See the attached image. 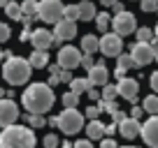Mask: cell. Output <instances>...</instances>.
<instances>
[{
    "label": "cell",
    "mask_w": 158,
    "mask_h": 148,
    "mask_svg": "<svg viewBox=\"0 0 158 148\" xmlns=\"http://www.w3.org/2000/svg\"><path fill=\"white\" fill-rule=\"evenodd\" d=\"M30 35H33V33H28V30H23L19 40H21V42H30Z\"/></svg>",
    "instance_id": "cell-47"
},
{
    "label": "cell",
    "mask_w": 158,
    "mask_h": 148,
    "mask_svg": "<svg viewBox=\"0 0 158 148\" xmlns=\"http://www.w3.org/2000/svg\"><path fill=\"white\" fill-rule=\"evenodd\" d=\"M93 88V84H91L89 79H72L70 81V90H74V93H89V90Z\"/></svg>",
    "instance_id": "cell-21"
},
{
    "label": "cell",
    "mask_w": 158,
    "mask_h": 148,
    "mask_svg": "<svg viewBox=\"0 0 158 148\" xmlns=\"http://www.w3.org/2000/svg\"><path fill=\"white\" fill-rule=\"evenodd\" d=\"M100 148H118V146H116V141L109 137V139H102V141H100Z\"/></svg>",
    "instance_id": "cell-41"
},
{
    "label": "cell",
    "mask_w": 158,
    "mask_h": 148,
    "mask_svg": "<svg viewBox=\"0 0 158 148\" xmlns=\"http://www.w3.org/2000/svg\"><path fill=\"white\" fill-rule=\"evenodd\" d=\"M54 35L56 37H60V40H72L74 35H77V23L74 21H70V19H60L58 23H56V30H54Z\"/></svg>",
    "instance_id": "cell-15"
},
{
    "label": "cell",
    "mask_w": 158,
    "mask_h": 148,
    "mask_svg": "<svg viewBox=\"0 0 158 148\" xmlns=\"http://www.w3.org/2000/svg\"><path fill=\"white\" fill-rule=\"evenodd\" d=\"M156 12H158V10H156Z\"/></svg>",
    "instance_id": "cell-58"
},
{
    "label": "cell",
    "mask_w": 158,
    "mask_h": 148,
    "mask_svg": "<svg viewBox=\"0 0 158 148\" xmlns=\"http://www.w3.org/2000/svg\"><path fill=\"white\" fill-rule=\"evenodd\" d=\"M81 51H84V53H91L93 56L95 51H100V37H95V35H84V37H81Z\"/></svg>",
    "instance_id": "cell-18"
},
{
    "label": "cell",
    "mask_w": 158,
    "mask_h": 148,
    "mask_svg": "<svg viewBox=\"0 0 158 148\" xmlns=\"http://www.w3.org/2000/svg\"><path fill=\"white\" fill-rule=\"evenodd\" d=\"M139 137L144 139L147 146L158 148V116H151V118L142 125V134H139Z\"/></svg>",
    "instance_id": "cell-11"
},
{
    "label": "cell",
    "mask_w": 158,
    "mask_h": 148,
    "mask_svg": "<svg viewBox=\"0 0 158 148\" xmlns=\"http://www.w3.org/2000/svg\"><path fill=\"white\" fill-rule=\"evenodd\" d=\"M49 125H51V127H58V116H51V118H49Z\"/></svg>",
    "instance_id": "cell-49"
},
{
    "label": "cell",
    "mask_w": 158,
    "mask_h": 148,
    "mask_svg": "<svg viewBox=\"0 0 158 148\" xmlns=\"http://www.w3.org/2000/svg\"><path fill=\"white\" fill-rule=\"evenodd\" d=\"M5 12H7V16H10V19H14V21H21V16H23L21 5H16V0H10V5L5 7Z\"/></svg>",
    "instance_id": "cell-24"
},
{
    "label": "cell",
    "mask_w": 158,
    "mask_h": 148,
    "mask_svg": "<svg viewBox=\"0 0 158 148\" xmlns=\"http://www.w3.org/2000/svg\"><path fill=\"white\" fill-rule=\"evenodd\" d=\"M98 16V12H95V5L91 2V0H81L79 2V21H91Z\"/></svg>",
    "instance_id": "cell-19"
},
{
    "label": "cell",
    "mask_w": 158,
    "mask_h": 148,
    "mask_svg": "<svg viewBox=\"0 0 158 148\" xmlns=\"http://www.w3.org/2000/svg\"><path fill=\"white\" fill-rule=\"evenodd\" d=\"M156 63H158V49H156Z\"/></svg>",
    "instance_id": "cell-56"
},
{
    "label": "cell",
    "mask_w": 158,
    "mask_h": 148,
    "mask_svg": "<svg viewBox=\"0 0 158 148\" xmlns=\"http://www.w3.org/2000/svg\"><path fill=\"white\" fill-rule=\"evenodd\" d=\"M60 74H63V67L60 65H51L49 67V86L60 84Z\"/></svg>",
    "instance_id": "cell-27"
},
{
    "label": "cell",
    "mask_w": 158,
    "mask_h": 148,
    "mask_svg": "<svg viewBox=\"0 0 158 148\" xmlns=\"http://www.w3.org/2000/svg\"><path fill=\"white\" fill-rule=\"evenodd\" d=\"M10 5V0H0V7H7Z\"/></svg>",
    "instance_id": "cell-52"
},
{
    "label": "cell",
    "mask_w": 158,
    "mask_h": 148,
    "mask_svg": "<svg viewBox=\"0 0 158 148\" xmlns=\"http://www.w3.org/2000/svg\"><path fill=\"white\" fill-rule=\"evenodd\" d=\"M2 58H5V51H0V63H2Z\"/></svg>",
    "instance_id": "cell-54"
},
{
    "label": "cell",
    "mask_w": 158,
    "mask_h": 148,
    "mask_svg": "<svg viewBox=\"0 0 158 148\" xmlns=\"http://www.w3.org/2000/svg\"><path fill=\"white\" fill-rule=\"evenodd\" d=\"M142 12H156L158 10V0H139Z\"/></svg>",
    "instance_id": "cell-34"
},
{
    "label": "cell",
    "mask_w": 158,
    "mask_h": 148,
    "mask_svg": "<svg viewBox=\"0 0 158 148\" xmlns=\"http://www.w3.org/2000/svg\"><path fill=\"white\" fill-rule=\"evenodd\" d=\"M5 95H7V90H2V88H0V97H5Z\"/></svg>",
    "instance_id": "cell-53"
},
{
    "label": "cell",
    "mask_w": 158,
    "mask_h": 148,
    "mask_svg": "<svg viewBox=\"0 0 158 148\" xmlns=\"http://www.w3.org/2000/svg\"><path fill=\"white\" fill-rule=\"evenodd\" d=\"M118 148H121V146H118ZM126 148H135V146H126Z\"/></svg>",
    "instance_id": "cell-57"
},
{
    "label": "cell",
    "mask_w": 158,
    "mask_h": 148,
    "mask_svg": "<svg viewBox=\"0 0 158 148\" xmlns=\"http://www.w3.org/2000/svg\"><path fill=\"white\" fill-rule=\"evenodd\" d=\"M65 19L77 21L79 19V5H65Z\"/></svg>",
    "instance_id": "cell-32"
},
{
    "label": "cell",
    "mask_w": 158,
    "mask_h": 148,
    "mask_svg": "<svg viewBox=\"0 0 158 148\" xmlns=\"http://www.w3.org/2000/svg\"><path fill=\"white\" fill-rule=\"evenodd\" d=\"M60 148H74V146H72V143H68V141H63V143H60Z\"/></svg>",
    "instance_id": "cell-51"
},
{
    "label": "cell",
    "mask_w": 158,
    "mask_h": 148,
    "mask_svg": "<svg viewBox=\"0 0 158 148\" xmlns=\"http://www.w3.org/2000/svg\"><path fill=\"white\" fill-rule=\"evenodd\" d=\"M81 67H84L86 72H91V69L95 67V60H93V56H91V53H84V58H81Z\"/></svg>",
    "instance_id": "cell-36"
},
{
    "label": "cell",
    "mask_w": 158,
    "mask_h": 148,
    "mask_svg": "<svg viewBox=\"0 0 158 148\" xmlns=\"http://www.w3.org/2000/svg\"><path fill=\"white\" fill-rule=\"evenodd\" d=\"M30 44H33L35 49H40V51H47L51 44H54V33H49V30H44V28L33 30V35H30Z\"/></svg>",
    "instance_id": "cell-13"
},
{
    "label": "cell",
    "mask_w": 158,
    "mask_h": 148,
    "mask_svg": "<svg viewBox=\"0 0 158 148\" xmlns=\"http://www.w3.org/2000/svg\"><path fill=\"white\" fill-rule=\"evenodd\" d=\"M60 81L70 84V81H72V69H63V74H60Z\"/></svg>",
    "instance_id": "cell-43"
},
{
    "label": "cell",
    "mask_w": 158,
    "mask_h": 148,
    "mask_svg": "<svg viewBox=\"0 0 158 148\" xmlns=\"http://www.w3.org/2000/svg\"><path fill=\"white\" fill-rule=\"evenodd\" d=\"M114 132H118V125H116V123H109V125H107V134L112 137Z\"/></svg>",
    "instance_id": "cell-46"
},
{
    "label": "cell",
    "mask_w": 158,
    "mask_h": 148,
    "mask_svg": "<svg viewBox=\"0 0 158 148\" xmlns=\"http://www.w3.org/2000/svg\"><path fill=\"white\" fill-rule=\"evenodd\" d=\"M74 148H93V141H91V139H79V141L74 143Z\"/></svg>",
    "instance_id": "cell-40"
},
{
    "label": "cell",
    "mask_w": 158,
    "mask_h": 148,
    "mask_svg": "<svg viewBox=\"0 0 158 148\" xmlns=\"http://www.w3.org/2000/svg\"><path fill=\"white\" fill-rule=\"evenodd\" d=\"M118 95V88L116 86H112V84H107V86H102V99H107V102H112L114 97Z\"/></svg>",
    "instance_id": "cell-31"
},
{
    "label": "cell",
    "mask_w": 158,
    "mask_h": 148,
    "mask_svg": "<svg viewBox=\"0 0 158 148\" xmlns=\"http://www.w3.org/2000/svg\"><path fill=\"white\" fill-rule=\"evenodd\" d=\"M63 104H65V109H77V104H79V93L68 90V93L63 95Z\"/></svg>",
    "instance_id": "cell-25"
},
{
    "label": "cell",
    "mask_w": 158,
    "mask_h": 148,
    "mask_svg": "<svg viewBox=\"0 0 158 148\" xmlns=\"http://www.w3.org/2000/svg\"><path fill=\"white\" fill-rule=\"evenodd\" d=\"M149 84H151V90H153V93H158V72H153V74H151Z\"/></svg>",
    "instance_id": "cell-42"
},
{
    "label": "cell",
    "mask_w": 158,
    "mask_h": 148,
    "mask_svg": "<svg viewBox=\"0 0 158 148\" xmlns=\"http://www.w3.org/2000/svg\"><path fill=\"white\" fill-rule=\"evenodd\" d=\"M142 116H144V107H133V109H130V118H142Z\"/></svg>",
    "instance_id": "cell-38"
},
{
    "label": "cell",
    "mask_w": 158,
    "mask_h": 148,
    "mask_svg": "<svg viewBox=\"0 0 158 148\" xmlns=\"http://www.w3.org/2000/svg\"><path fill=\"white\" fill-rule=\"evenodd\" d=\"M109 19H112V16H109L107 12H100V14L95 16V25H98L100 33H107V28H109Z\"/></svg>",
    "instance_id": "cell-26"
},
{
    "label": "cell",
    "mask_w": 158,
    "mask_h": 148,
    "mask_svg": "<svg viewBox=\"0 0 158 148\" xmlns=\"http://www.w3.org/2000/svg\"><path fill=\"white\" fill-rule=\"evenodd\" d=\"M126 72H128V69H123V67H116V72H114V76H116V79L121 81V79H126Z\"/></svg>",
    "instance_id": "cell-44"
},
{
    "label": "cell",
    "mask_w": 158,
    "mask_h": 148,
    "mask_svg": "<svg viewBox=\"0 0 158 148\" xmlns=\"http://www.w3.org/2000/svg\"><path fill=\"white\" fill-rule=\"evenodd\" d=\"M0 148H35V132L26 125H10L0 132Z\"/></svg>",
    "instance_id": "cell-2"
},
{
    "label": "cell",
    "mask_w": 158,
    "mask_h": 148,
    "mask_svg": "<svg viewBox=\"0 0 158 148\" xmlns=\"http://www.w3.org/2000/svg\"><path fill=\"white\" fill-rule=\"evenodd\" d=\"M30 65H33L35 69H42V67H47L49 65V53L47 51H40V49H35L33 53H30Z\"/></svg>",
    "instance_id": "cell-20"
},
{
    "label": "cell",
    "mask_w": 158,
    "mask_h": 148,
    "mask_svg": "<svg viewBox=\"0 0 158 148\" xmlns=\"http://www.w3.org/2000/svg\"><path fill=\"white\" fill-rule=\"evenodd\" d=\"M42 143H44V148H58V146H60V141H58V137H56V134H47Z\"/></svg>",
    "instance_id": "cell-35"
},
{
    "label": "cell",
    "mask_w": 158,
    "mask_h": 148,
    "mask_svg": "<svg viewBox=\"0 0 158 148\" xmlns=\"http://www.w3.org/2000/svg\"><path fill=\"white\" fill-rule=\"evenodd\" d=\"M100 2H102V5H105V7H112V5H114V2H116V0H100Z\"/></svg>",
    "instance_id": "cell-50"
},
{
    "label": "cell",
    "mask_w": 158,
    "mask_h": 148,
    "mask_svg": "<svg viewBox=\"0 0 158 148\" xmlns=\"http://www.w3.org/2000/svg\"><path fill=\"white\" fill-rule=\"evenodd\" d=\"M30 69H33L30 60L10 56L7 63H5V67H2V76H5V81L12 84V86H23L26 81L30 79Z\"/></svg>",
    "instance_id": "cell-3"
},
{
    "label": "cell",
    "mask_w": 158,
    "mask_h": 148,
    "mask_svg": "<svg viewBox=\"0 0 158 148\" xmlns=\"http://www.w3.org/2000/svg\"><path fill=\"white\" fill-rule=\"evenodd\" d=\"M112 118H114V123H121V120H126V118H128V116H126L123 114V111H121V109H116V111H114V114H112Z\"/></svg>",
    "instance_id": "cell-39"
},
{
    "label": "cell",
    "mask_w": 158,
    "mask_h": 148,
    "mask_svg": "<svg viewBox=\"0 0 158 148\" xmlns=\"http://www.w3.org/2000/svg\"><path fill=\"white\" fill-rule=\"evenodd\" d=\"M100 114H102V109H100L98 104H89V109H86V118L89 120H95Z\"/></svg>",
    "instance_id": "cell-33"
},
{
    "label": "cell",
    "mask_w": 158,
    "mask_h": 148,
    "mask_svg": "<svg viewBox=\"0 0 158 148\" xmlns=\"http://www.w3.org/2000/svg\"><path fill=\"white\" fill-rule=\"evenodd\" d=\"M10 25H7V23H0V44H2V42H7V40H10Z\"/></svg>",
    "instance_id": "cell-37"
},
{
    "label": "cell",
    "mask_w": 158,
    "mask_h": 148,
    "mask_svg": "<svg viewBox=\"0 0 158 148\" xmlns=\"http://www.w3.org/2000/svg\"><path fill=\"white\" fill-rule=\"evenodd\" d=\"M19 118V107H16L14 99L10 97H0V127H10V125L16 123Z\"/></svg>",
    "instance_id": "cell-10"
},
{
    "label": "cell",
    "mask_w": 158,
    "mask_h": 148,
    "mask_svg": "<svg viewBox=\"0 0 158 148\" xmlns=\"http://www.w3.org/2000/svg\"><path fill=\"white\" fill-rule=\"evenodd\" d=\"M47 123H49V120H47L42 114H30L28 116V125H30V127H44Z\"/></svg>",
    "instance_id": "cell-29"
},
{
    "label": "cell",
    "mask_w": 158,
    "mask_h": 148,
    "mask_svg": "<svg viewBox=\"0 0 158 148\" xmlns=\"http://www.w3.org/2000/svg\"><path fill=\"white\" fill-rule=\"evenodd\" d=\"M81 58H84V51H79L77 46H60L58 51V65L63 69H74L81 65Z\"/></svg>",
    "instance_id": "cell-8"
},
{
    "label": "cell",
    "mask_w": 158,
    "mask_h": 148,
    "mask_svg": "<svg viewBox=\"0 0 158 148\" xmlns=\"http://www.w3.org/2000/svg\"><path fill=\"white\" fill-rule=\"evenodd\" d=\"M37 19H42L44 23H58L60 19H65V5L60 0H40Z\"/></svg>",
    "instance_id": "cell-5"
},
{
    "label": "cell",
    "mask_w": 158,
    "mask_h": 148,
    "mask_svg": "<svg viewBox=\"0 0 158 148\" xmlns=\"http://www.w3.org/2000/svg\"><path fill=\"white\" fill-rule=\"evenodd\" d=\"M86 134H89L91 141H95V139H105V134H107V125L100 123L98 118L89 120V125H86Z\"/></svg>",
    "instance_id": "cell-17"
},
{
    "label": "cell",
    "mask_w": 158,
    "mask_h": 148,
    "mask_svg": "<svg viewBox=\"0 0 158 148\" xmlns=\"http://www.w3.org/2000/svg\"><path fill=\"white\" fill-rule=\"evenodd\" d=\"M118 132L123 134L126 139H135L137 134H142V125H139L137 118H126L118 123Z\"/></svg>",
    "instance_id": "cell-16"
},
{
    "label": "cell",
    "mask_w": 158,
    "mask_h": 148,
    "mask_svg": "<svg viewBox=\"0 0 158 148\" xmlns=\"http://www.w3.org/2000/svg\"><path fill=\"white\" fill-rule=\"evenodd\" d=\"M130 53H133L137 67H144V65H149V63L156 60V49L151 46V42H137V44L130 49Z\"/></svg>",
    "instance_id": "cell-9"
},
{
    "label": "cell",
    "mask_w": 158,
    "mask_h": 148,
    "mask_svg": "<svg viewBox=\"0 0 158 148\" xmlns=\"http://www.w3.org/2000/svg\"><path fill=\"white\" fill-rule=\"evenodd\" d=\"M121 49H123V42H121V35L112 33H102L100 37V53L105 58H118L121 56Z\"/></svg>",
    "instance_id": "cell-6"
},
{
    "label": "cell",
    "mask_w": 158,
    "mask_h": 148,
    "mask_svg": "<svg viewBox=\"0 0 158 148\" xmlns=\"http://www.w3.org/2000/svg\"><path fill=\"white\" fill-rule=\"evenodd\" d=\"M58 130L63 134H77L79 130H84V116L77 109H65L58 114Z\"/></svg>",
    "instance_id": "cell-4"
},
{
    "label": "cell",
    "mask_w": 158,
    "mask_h": 148,
    "mask_svg": "<svg viewBox=\"0 0 158 148\" xmlns=\"http://www.w3.org/2000/svg\"><path fill=\"white\" fill-rule=\"evenodd\" d=\"M112 30L121 37L130 33H137V21H135V14L130 12H121V14H114L112 16Z\"/></svg>",
    "instance_id": "cell-7"
},
{
    "label": "cell",
    "mask_w": 158,
    "mask_h": 148,
    "mask_svg": "<svg viewBox=\"0 0 158 148\" xmlns=\"http://www.w3.org/2000/svg\"><path fill=\"white\" fill-rule=\"evenodd\" d=\"M86 74H89L86 79L93 84V88L95 86H107L109 84V72H107V67H105L102 63H95V67L91 69V72H86Z\"/></svg>",
    "instance_id": "cell-14"
},
{
    "label": "cell",
    "mask_w": 158,
    "mask_h": 148,
    "mask_svg": "<svg viewBox=\"0 0 158 148\" xmlns=\"http://www.w3.org/2000/svg\"><path fill=\"white\" fill-rule=\"evenodd\" d=\"M153 37H156V33L151 28H137V42H151Z\"/></svg>",
    "instance_id": "cell-30"
},
{
    "label": "cell",
    "mask_w": 158,
    "mask_h": 148,
    "mask_svg": "<svg viewBox=\"0 0 158 148\" xmlns=\"http://www.w3.org/2000/svg\"><path fill=\"white\" fill-rule=\"evenodd\" d=\"M54 90L49 84H30L21 95V104L30 114H44L54 107Z\"/></svg>",
    "instance_id": "cell-1"
},
{
    "label": "cell",
    "mask_w": 158,
    "mask_h": 148,
    "mask_svg": "<svg viewBox=\"0 0 158 148\" xmlns=\"http://www.w3.org/2000/svg\"><path fill=\"white\" fill-rule=\"evenodd\" d=\"M21 12H23V16H28V19H35L40 12V2H35V0H23L21 2Z\"/></svg>",
    "instance_id": "cell-22"
},
{
    "label": "cell",
    "mask_w": 158,
    "mask_h": 148,
    "mask_svg": "<svg viewBox=\"0 0 158 148\" xmlns=\"http://www.w3.org/2000/svg\"><path fill=\"white\" fill-rule=\"evenodd\" d=\"M153 33H156V40H158V25H156V30H153Z\"/></svg>",
    "instance_id": "cell-55"
},
{
    "label": "cell",
    "mask_w": 158,
    "mask_h": 148,
    "mask_svg": "<svg viewBox=\"0 0 158 148\" xmlns=\"http://www.w3.org/2000/svg\"><path fill=\"white\" fill-rule=\"evenodd\" d=\"M116 60H118V67H123V69L137 67V65H135V58H133V53H121Z\"/></svg>",
    "instance_id": "cell-28"
},
{
    "label": "cell",
    "mask_w": 158,
    "mask_h": 148,
    "mask_svg": "<svg viewBox=\"0 0 158 148\" xmlns=\"http://www.w3.org/2000/svg\"><path fill=\"white\" fill-rule=\"evenodd\" d=\"M142 107H144V111H147V114L158 116V95H149V97H144Z\"/></svg>",
    "instance_id": "cell-23"
},
{
    "label": "cell",
    "mask_w": 158,
    "mask_h": 148,
    "mask_svg": "<svg viewBox=\"0 0 158 148\" xmlns=\"http://www.w3.org/2000/svg\"><path fill=\"white\" fill-rule=\"evenodd\" d=\"M112 10H114V14H121V12H126V10H123V5H121L118 0H116V2L112 5Z\"/></svg>",
    "instance_id": "cell-45"
},
{
    "label": "cell",
    "mask_w": 158,
    "mask_h": 148,
    "mask_svg": "<svg viewBox=\"0 0 158 148\" xmlns=\"http://www.w3.org/2000/svg\"><path fill=\"white\" fill-rule=\"evenodd\" d=\"M116 88H118V95H121V97H126L130 104H135V102H137L139 84H137L135 79H128V76H126V79H121V81L116 84Z\"/></svg>",
    "instance_id": "cell-12"
},
{
    "label": "cell",
    "mask_w": 158,
    "mask_h": 148,
    "mask_svg": "<svg viewBox=\"0 0 158 148\" xmlns=\"http://www.w3.org/2000/svg\"><path fill=\"white\" fill-rule=\"evenodd\" d=\"M100 95H102V93H98V90H93V88L89 90V97L91 99H100Z\"/></svg>",
    "instance_id": "cell-48"
}]
</instances>
